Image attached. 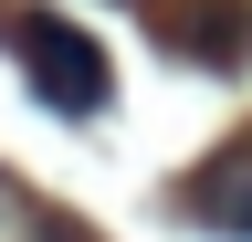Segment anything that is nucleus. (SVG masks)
<instances>
[{"mask_svg":"<svg viewBox=\"0 0 252 242\" xmlns=\"http://www.w3.org/2000/svg\"><path fill=\"white\" fill-rule=\"evenodd\" d=\"M32 242H74V232H32Z\"/></svg>","mask_w":252,"mask_h":242,"instance_id":"nucleus-4","label":"nucleus"},{"mask_svg":"<svg viewBox=\"0 0 252 242\" xmlns=\"http://www.w3.org/2000/svg\"><path fill=\"white\" fill-rule=\"evenodd\" d=\"M0 42L21 53L32 95H42L53 116H105L116 74H105V42H94V32H74L63 11H11V21H0Z\"/></svg>","mask_w":252,"mask_h":242,"instance_id":"nucleus-1","label":"nucleus"},{"mask_svg":"<svg viewBox=\"0 0 252 242\" xmlns=\"http://www.w3.org/2000/svg\"><path fill=\"white\" fill-rule=\"evenodd\" d=\"M179 210H189V221H210V232H252V137L220 147L200 179H179Z\"/></svg>","mask_w":252,"mask_h":242,"instance_id":"nucleus-2","label":"nucleus"},{"mask_svg":"<svg viewBox=\"0 0 252 242\" xmlns=\"http://www.w3.org/2000/svg\"><path fill=\"white\" fill-rule=\"evenodd\" d=\"M231 42H242V11H231V0H200V11L168 21V53H200V64H220Z\"/></svg>","mask_w":252,"mask_h":242,"instance_id":"nucleus-3","label":"nucleus"}]
</instances>
